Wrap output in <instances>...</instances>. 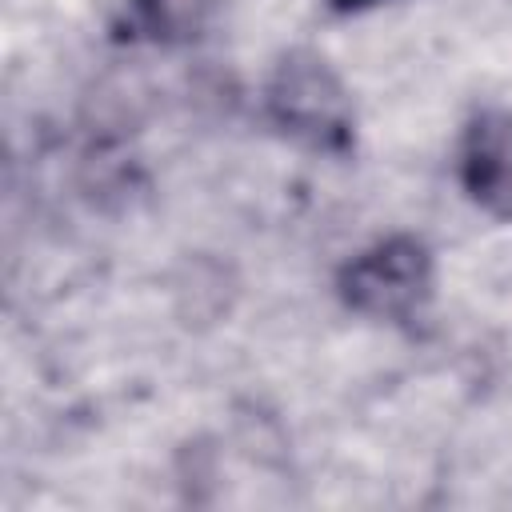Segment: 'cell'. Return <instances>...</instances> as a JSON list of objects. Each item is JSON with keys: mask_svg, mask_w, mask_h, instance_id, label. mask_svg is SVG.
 Segmentation results:
<instances>
[{"mask_svg": "<svg viewBox=\"0 0 512 512\" xmlns=\"http://www.w3.org/2000/svg\"><path fill=\"white\" fill-rule=\"evenodd\" d=\"M264 120L276 136L316 156L356 152V104L340 72L312 48H288L276 56L264 80Z\"/></svg>", "mask_w": 512, "mask_h": 512, "instance_id": "1", "label": "cell"}, {"mask_svg": "<svg viewBox=\"0 0 512 512\" xmlns=\"http://www.w3.org/2000/svg\"><path fill=\"white\" fill-rule=\"evenodd\" d=\"M436 292V256L412 232H392L348 256L336 272V296L348 312L380 324H412Z\"/></svg>", "mask_w": 512, "mask_h": 512, "instance_id": "2", "label": "cell"}, {"mask_svg": "<svg viewBox=\"0 0 512 512\" xmlns=\"http://www.w3.org/2000/svg\"><path fill=\"white\" fill-rule=\"evenodd\" d=\"M456 176L476 208L512 220V108H484L464 124Z\"/></svg>", "mask_w": 512, "mask_h": 512, "instance_id": "3", "label": "cell"}, {"mask_svg": "<svg viewBox=\"0 0 512 512\" xmlns=\"http://www.w3.org/2000/svg\"><path fill=\"white\" fill-rule=\"evenodd\" d=\"M220 12V0H120L112 36L128 44L180 48L200 40Z\"/></svg>", "mask_w": 512, "mask_h": 512, "instance_id": "4", "label": "cell"}, {"mask_svg": "<svg viewBox=\"0 0 512 512\" xmlns=\"http://www.w3.org/2000/svg\"><path fill=\"white\" fill-rule=\"evenodd\" d=\"M376 4H384V0H328V8L340 12V16H352V12H364V8H376Z\"/></svg>", "mask_w": 512, "mask_h": 512, "instance_id": "5", "label": "cell"}]
</instances>
